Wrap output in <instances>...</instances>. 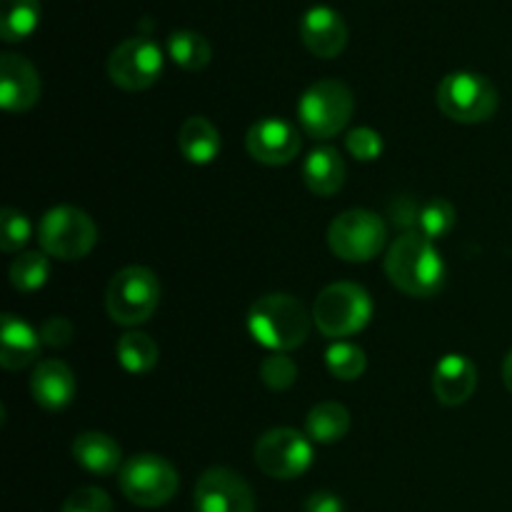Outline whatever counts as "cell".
I'll return each mask as SVG.
<instances>
[{"label": "cell", "instance_id": "6da1fadb", "mask_svg": "<svg viewBox=\"0 0 512 512\" xmlns=\"http://www.w3.org/2000/svg\"><path fill=\"white\" fill-rule=\"evenodd\" d=\"M385 273L400 293L433 298L445 285V260L433 240L420 233H400L385 255Z\"/></svg>", "mask_w": 512, "mask_h": 512}, {"label": "cell", "instance_id": "7a4b0ae2", "mask_svg": "<svg viewBox=\"0 0 512 512\" xmlns=\"http://www.w3.org/2000/svg\"><path fill=\"white\" fill-rule=\"evenodd\" d=\"M313 313L288 293H270L255 300L248 310V330L263 348L288 353L308 340Z\"/></svg>", "mask_w": 512, "mask_h": 512}, {"label": "cell", "instance_id": "3957f363", "mask_svg": "<svg viewBox=\"0 0 512 512\" xmlns=\"http://www.w3.org/2000/svg\"><path fill=\"white\" fill-rule=\"evenodd\" d=\"M355 110L353 93L345 83L333 78L315 80L298 100L300 128L308 138L330 140L345 130Z\"/></svg>", "mask_w": 512, "mask_h": 512}, {"label": "cell", "instance_id": "277c9868", "mask_svg": "<svg viewBox=\"0 0 512 512\" xmlns=\"http://www.w3.org/2000/svg\"><path fill=\"white\" fill-rule=\"evenodd\" d=\"M373 318V300L358 283H330L320 290L313 305V323L325 338H350L360 333Z\"/></svg>", "mask_w": 512, "mask_h": 512}, {"label": "cell", "instance_id": "5b68a950", "mask_svg": "<svg viewBox=\"0 0 512 512\" xmlns=\"http://www.w3.org/2000/svg\"><path fill=\"white\" fill-rule=\"evenodd\" d=\"M160 305V280L145 265L118 270L105 290V310L113 323L133 328L153 318Z\"/></svg>", "mask_w": 512, "mask_h": 512}, {"label": "cell", "instance_id": "8992f818", "mask_svg": "<svg viewBox=\"0 0 512 512\" xmlns=\"http://www.w3.org/2000/svg\"><path fill=\"white\" fill-rule=\"evenodd\" d=\"M498 103V88L480 73L458 70L438 85V108L455 123H485L495 115Z\"/></svg>", "mask_w": 512, "mask_h": 512}, {"label": "cell", "instance_id": "52a82bcc", "mask_svg": "<svg viewBox=\"0 0 512 512\" xmlns=\"http://www.w3.org/2000/svg\"><path fill=\"white\" fill-rule=\"evenodd\" d=\"M38 240L45 255L58 260H80L98 243V228L85 210L58 205L43 215Z\"/></svg>", "mask_w": 512, "mask_h": 512}, {"label": "cell", "instance_id": "ba28073f", "mask_svg": "<svg viewBox=\"0 0 512 512\" xmlns=\"http://www.w3.org/2000/svg\"><path fill=\"white\" fill-rule=\"evenodd\" d=\"M388 243V225L373 210L353 208L340 213L328 228V245L345 263H368Z\"/></svg>", "mask_w": 512, "mask_h": 512}, {"label": "cell", "instance_id": "9c48e42d", "mask_svg": "<svg viewBox=\"0 0 512 512\" xmlns=\"http://www.w3.org/2000/svg\"><path fill=\"white\" fill-rule=\"evenodd\" d=\"M118 485L125 498L140 508H160L170 503L180 488V475L160 455H133L118 473Z\"/></svg>", "mask_w": 512, "mask_h": 512}, {"label": "cell", "instance_id": "30bf717a", "mask_svg": "<svg viewBox=\"0 0 512 512\" xmlns=\"http://www.w3.org/2000/svg\"><path fill=\"white\" fill-rule=\"evenodd\" d=\"M255 463L268 478L295 480L313 465V443L293 428L268 430L255 443Z\"/></svg>", "mask_w": 512, "mask_h": 512}, {"label": "cell", "instance_id": "8fae6325", "mask_svg": "<svg viewBox=\"0 0 512 512\" xmlns=\"http://www.w3.org/2000/svg\"><path fill=\"white\" fill-rule=\"evenodd\" d=\"M163 50L150 38H128L110 53L108 75L128 93L150 88L163 75Z\"/></svg>", "mask_w": 512, "mask_h": 512}, {"label": "cell", "instance_id": "7c38bea8", "mask_svg": "<svg viewBox=\"0 0 512 512\" xmlns=\"http://www.w3.org/2000/svg\"><path fill=\"white\" fill-rule=\"evenodd\" d=\"M195 512H255V495L230 468H210L195 485Z\"/></svg>", "mask_w": 512, "mask_h": 512}, {"label": "cell", "instance_id": "4fadbf2b", "mask_svg": "<svg viewBox=\"0 0 512 512\" xmlns=\"http://www.w3.org/2000/svg\"><path fill=\"white\" fill-rule=\"evenodd\" d=\"M250 158L263 165H288L300 153V133L283 118H263L245 135Z\"/></svg>", "mask_w": 512, "mask_h": 512}, {"label": "cell", "instance_id": "5bb4252c", "mask_svg": "<svg viewBox=\"0 0 512 512\" xmlns=\"http://www.w3.org/2000/svg\"><path fill=\"white\" fill-rule=\"evenodd\" d=\"M300 40L315 58H338L348 45V25L330 5H313L300 18Z\"/></svg>", "mask_w": 512, "mask_h": 512}, {"label": "cell", "instance_id": "9a60e30c", "mask_svg": "<svg viewBox=\"0 0 512 512\" xmlns=\"http://www.w3.org/2000/svg\"><path fill=\"white\" fill-rule=\"evenodd\" d=\"M40 75L28 58L15 53L0 55V105L8 113H25L40 98Z\"/></svg>", "mask_w": 512, "mask_h": 512}, {"label": "cell", "instance_id": "2e32d148", "mask_svg": "<svg viewBox=\"0 0 512 512\" xmlns=\"http://www.w3.org/2000/svg\"><path fill=\"white\" fill-rule=\"evenodd\" d=\"M478 388V368L468 355L450 353L433 370V393L448 408L468 403Z\"/></svg>", "mask_w": 512, "mask_h": 512}, {"label": "cell", "instance_id": "e0dca14e", "mask_svg": "<svg viewBox=\"0 0 512 512\" xmlns=\"http://www.w3.org/2000/svg\"><path fill=\"white\" fill-rule=\"evenodd\" d=\"M75 388L78 385H75L73 370L63 360L50 358L35 365L33 378H30V393L40 408L50 410V413L65 410L73 403Z\"/></svg>", "mask_w": 512, "mask_h": 512}, {"label": "cell", "instance_id": "ac0fdd59", "mask_svg": "<svg viewBox=\"0 0 512 512\" xmlns=\"http://www.w3.org/2000/svg\"><path fill=\"white\" fill-rule=\"evenodd\" d=\"M0 365L5 370H23L38 360L43 340L40 330L25 323L23 318L13 313H5L0 320Z\"/></svg>", "mask_w": 512, "mask_h": 512}, {"label": "cell", "instance_id": "d6986e66", "mask_svg": "<svg viewBox=\"0 0 512 512\" xmlns=\"http://www.w3.org/2000/svg\"><path fill=\"white\" fill-rule=\"evenodd\" d=\"M73 458L93 475H113L123 468V450L105 433H80L73 443Z\"/></svg>", "mask_w": 512, "mask_h": 512}, {"label": "cell", "instance_id": "ffe728a7", "mask_svg": "<svg viewBox=\"0 0 512 512\" xmlns=\"http://www.w3.org/2000/svg\"><path fill=\"white\" fill-rule=\"evenodd\" d=\"M345 173L348 170H345L343 155L330 145L315 148L303 163V183L308 185L310 193L323 195V198H330L343 188Z\"/></svg>", "mask_w": 512, "mask_h": 512}, {"label": "cell", "instance_id": "44dd1931", "mask_svg": "<svg viewBox=\"0 0 512 512\" xmlns=\"http://www.w3.org/2000/svg\"><path fill=\"white\" fill-rule=\"evenodd\" d=\"M178 148L188 163L208 165L218 158L220 148H223V140H220V130L208 118L193 115V118H188L180 125Z\"/></svg>", "mask_w": 512, "mask_h": 512}, {"label": "cell", "instance_id": "7402d4cb", "mask_svg": "<svg viewBox=\"0 0 512 512\" xmlns=\"http://www.w3.org/2000/svg\"><path fill=\"white\" fill-rule=\"evenodd\" d=\"M350 430V413L343 403L335 400H325L318 403L305 418V435L313 443L320 445H333L348 435Z\"/></svg>", "mask_w": 512, "mask_h": 512}, {"label": "cell", "instance_id": "603a6c76", "mask_svg": "<svg viewBox=\"0 0 512 512\" xmlns=\"http://www.w3.org/2000/svg\"><path fill=\"white\" fill-rule=\"evenodd\" d=\"M40 23V0H0V38L20 43Z\"/></svg>", "mask_w": 512, "mask_h": 512}, {"label": "cell", "instance_id": "cb8c5ba5", "mask_svg": "<svg viewBox=\"0 0 512 512\" xmlns=\"http://www.w3.org/2000/svg\"><path fill=\"white\" fill-rule=\"evenodd\" d=\"M115 355H118V363L123 365V370L133 375L150 373L155 368L160 358V348L148 333H140V330H130L115 345Z\"/></svg>", "mask_w": 512, "mask_h": 512}, {"label": "cell", "instance_id": "d4e9b609", "mask_svg": "<svg viewBox=\"0 0 512 512\" xmlns=\"http://www.w3.org/2000/svg\"><path fill=\"white\" fill-rule=\"evenodd\" d=\"M168 55L183 70H203L213 58V48L208 38L195 30H175L168 38Z\"/></svg>", "mask_w": 512, "mask_h": 512}, {"label": "cell", "instance_id": "484cf974", "mask_svg": "<svg viewBox=\"0 0 512 512\" xmlns=\"http://www.w3.org/2000/svg\"><path fill=\"white\" fill-rule=\"evenodd\" d=\"M455 220H458V213H455L453 203L445 198H430L425 203L418 205V215H415V228L413 233H420L428 240H440L455 228Z\"/></svg>", "mask_w": 512, "mask_h": 512}, {"label": "cell", "instance_id": "4316f807", "mask_svg": "<svg viewBox=\"0 0 512 512\" xmlns=\"http://www.w3.org/2000/svg\"><path fill=\"white\" fill-rule=\"evenodd\" d=\"M50 278V263L45 253H20L18 258L10 263V285L20 293H35L43 288Z\"/></svg>", "mask_w": 512, "mask_h": 512}, {"label": "cell", "instance_id": "83f0119b", "mask_svg": "<svg viewBox=\"0 0 512 512\" xmlns=\"http://www.w3.org/2000/svg\"><path fill=\"white\" fill-rule=\"evenodd\" d=\"M325 365H328L330 375L338 380H358L360 375L368 368V358H365V350L360 345L353 343H333L325 353Z\"/></svg>", "mask_w": 512, "mask_h": 512}, {"label": "cell", "instance_id": "f1b7e54d", "mask_svg": "<svg viewBox=\"0 0 512 512\" xmlns=\"http://www.w3.org/2000/svg\"><path fill=\"white\" fill-rule=\"evenodd\" d=\"M30 235H33V225H30L28 215L15 208H3V213H0V248L5 253H18L20 248H25Z\"/></svg>", "mask_w": 512, "mask_h": 512}, {"label": "cell", "instance_id": "f546056e", "mask_svg": "<svg viewBox=\"0 0 512 512\" xmlns=\"http://www.w3.org/2000/svg\"><path fill=\"white\" fill-rule=\"evenodd\" d=\"M260 380L270 390H288L298 380V365L285 353H273L260 363Z\"/></svg>", "mask_w": 512, "mask_h": 512}, {"label": "cell", "instance_id": "4dcf8cb0", "mask_svg": "<svg viewBox=\"0 0 512 512\" xmlns=\"http://www.w3.org/2000/svg\"><path fill=\"white\" fill-rule=\"evenodd\" d=\"M345 148L353 155L355 160H363V163H373L383 155V135L373 128H355L345 135Z\"/></svg>", "mask_w": 512, "mask_h": 512}, {"label": "cell", "instance_id": "1f68e13d", "mask_svg": "<svg viewBox=\"0 0 512 512\" xmlns=\"http://www.w3.org/2000/svg\"><path fill=\"white\" fill-rule=\"evenodd\" d=\"M60 512H113V500L100 488H80L65 498Z\"/></svg>", "mask_w": 512, "mask_h": 512}, {"label": "cell", "instance_id": "d6a6232c", "mask_svg": "<svg viewBox=\"0 0 512 512\" xmlns=\"http://www.w3.org/2000/svg\"><path fill=\"white\" fill-rule=\"evenodd\" d=\"M40 340H43V345H50V348H68L73 343V323L63 318V315H50L40 325Z\"/></svg>", "mask_w": 512, "mask_h": 512}, {"label": "cell", "instance_id": "836d02e7", "mask_svg": "<svg viewBox=\"0 0 512 512\" xmlns=\"http://www.w3.org/2000/svg\"><path fill=\"white\" fill-rule=\"evenodd\" d=\"M303 512H345V505L335 493L318 490V493H313L308 500H305Z\"/></svg>", "mask_w": 512, "mask_h": 512}, {"label": "cell", "instance_id": "e575fe53", "mask_svg": "<svg viewBox=\"0 0 512 512\" xmlns=\"http://www.w3.org/2000/svg\"><path fill=\"white\" fill-rule=\"evenodd\" d=\"M503 380H505V388L512 393V350L508 353V358L503 360Z\"/></svg>", "mask_w": 512, "mask_h": 512}]
</instances>
